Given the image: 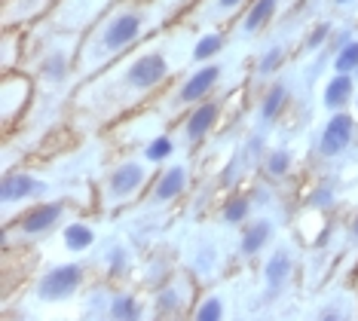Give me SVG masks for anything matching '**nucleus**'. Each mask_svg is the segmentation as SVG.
I'll return each mask as SVG.
<instances>
[{"label": "nucleus", "instance_id": "nucleus-23", "mask_svg": "<svg viewBox=\"0 0 358 321\" xmlns=\"http://www.w3.org/2000/svg\"><path fill=\"white\" fill-rule=\"evenodd\" d=\"M221 315H224V306H221V300H217V297L206 300V303L199 306V312H196V318H199V321H217Z\"/></svg>", "mask_w": 358, "mask_h": 321}, {"label": "nucleus", "instance_id": "nucleus-32", "mask_svg": "<svg viewBox=\"0 0 358 321\" xmlns=\"http://www.w3.org/2000/svg\"><path fill=\"white\" fill-rule=\"evenodd\" d=\"M352 236L358 238V214H355V224H352Z\"/></svg>", "mask_w": 358, "mask_h": 321}, {"label": "nucleus", "instance_id": "nucleus-29", "mask_svg": "<svg viewBox=\"0 0 358 321\" xmlns=\"http://www.w3.org/2000/svg\"><path fill=\"white\" fill-rule=\"evenodd\" d=\"M123 263H126L123 251H120V248H113V251H110V266H113V269H123Z\"/></svg>", "mask_w": 358, "mask_h": 321}, {"label": "nucleus", "instance_id": "nucleus-7", "mask_svg": "<svg viewBox=\"0 0 358 321\" xmlns=\"http://www.w3.org/2000/svg\"><path fill=\"white\" fill-rule=\"evenodd\" d=\"M217 77H221V68L217 64H208V68H202V71H196L190 80L184 83V89H181V101L184 104H190V101H199L206 92H211L215 89V83H217Z\"/></svg>", "mask_w": 358, "mask_h": 321}, {"label": "nucleus", "instance_id": "nucleus-33", "mask_svg": "<svg viewBox=\"0 0 358 321\" xmlns=\"http://www.w3.org/2000/svg\"><path fill=\"white\" fill-rule=\"evenodd\" d=\"M337 3H349V0H337Z\"/></svg>", "mask_w": 358, "mask_h": 321}, {"label": "nucleus", "instance_id": "nucleus-31", "mask_svg": "<svg viewBox=\"0 0 358 321\" xmlns=\"http://www.w3.org/2000/svg\"><path fill=\"white\" fill-rule=\"evenodd\" d=\"M322 318H343V312H340V309H324Z\"/></svg>", "mask_w": 358, "mask_h": 321}, {"label": "nucleus", "instance_id": "nucleus-30", "mask_svg": "<svg viewBox=\"0 0 358 321\" xmlns=\"http://www.w3.org/2000/svg\"><path fill=\"white\" fill-rule=\"evenodd\" d=\"M242 0H217V6H221V10H233V6H239Z\"/></svg>", "mask_w": 358, "mask_h": 321}, {"label": "nucleus", "instance_id": "nucleus-3", "mask_svg": "<svg viewBox=\"0 0 358 321\" xmlns=\"http://www.w3.org/2000/svg\"><path fill=\"white\" fill-rule=\"evenodd\" d=\"M166 73H169V64H166L162 55H144V59H138L132 68H129L126 80L135 89H153Z\"/></svg>", "mask_w": 358, "mask_h": 321}, {"label": "nucleus", "instance_id": "nucleus-20", "mask_svg": "<svg viewBox=\"0 0 358 321\" xmlns=\"http://www.w3.org/2000/svg\"><path fill=\"white\" fill-rule=\"evenodd\" d=\"M138 303L129 297V294H120V297H113L110 300V315L113 318H138Z\"/></svg>", "mask_w": 358, "mask_h": 321}, {"label": "nucleus", "instance_id": "nucleus-6", "mask_svg": "<svg viewBox=\"0 0 358 321\" xmlns=\"http://www.w3.org/2000/svg\"><path fill=\"white\" fill-rule=\"evenodd\" d=\"M43 190H46L43 180H37L31 175H10L3 180V187H0V199L3 202H22V199H28V196H37Z\"/></svg>", "mask_w": 358, "mask_h": 321}, {"label": "nucleus", "instance_id": "nucleus-19", "mask_svg": "<svg viewBox=\"0 0 358 321\" xmlns=\"http://www.w3.org/2000/svg\"><path fill=\"white\" fill-rule=\"evenodd\" d=\"M172 150H175L172 138L159 135V138H153V141L148 144V150H144V156H148V162H162L166 156H172Z\"/></svg>", "mask_w": 358, "mask_h": 321}, {"label": "nucleus", "instance_id": "nucleus-9", "mask_svg": "<svg viewBox=\"0 0 358 321\" xmlns=\"http://www.w3.org/2000/svg\"><path fill=\"white\" fill-rule=\"evenodd\" d=\"M215 120H217V104H202L190 113V120H187V126H184V135L190 138V141H199V138L215 126Z\"/></svg>", "mask_w": 358, "mask_h": 321}, {"label": "nucleus", "instance_id": "nucleus-1", "mask_svg": "<svg viewBox=\"0 0 358 321\" xmlns=\"http://www.w3.org/2000/svg\"><path fill=\"white\" fill-rule=\"evenodd\" d=\"M80 282H83V269L74 266V263H64V266H55L50 276H43L37 294L43 300H64L77 291Z\"/></svg>", "mask_w": 358, "mask_h": 321}, {"label": "nucleus", "instance_id": "nucleus-13", "mask_svg": "<svg viewBox=\"0 0 358 321\" xmlns=\"http://www.w3.org/2000/svg\"><path fill=\"white\" fill-rule=\"evenodd\" d=\"M349 95H352V80H349V73H340L328 83L324 89V107H331V110H337V107H343L349 101Z\"/></svg>", "mask_w": 358, "mask_h": 321}, {"label": "nucleus", "instance_id": "nucleus-25", "mask_svg": "<svg viewBox=\"0 0 358 321\" xmlns=\"http://www.w3.org/2000/svg\"><path fill=\"white\" fill-rule=\"evenodd\" d=\"M328 34H331V24H319V28L313 31V34H309V40H306V46L309 49H319L324 40H328Z\"/></svg>", "mask_w": 358, "mask_h": 321}, {"label": "nucleus", "instance_id": "nucleus-21", "mask_svg": "<svg viewBox=\"0 0 358 321\" xmlns=\"http://www.w3.org/2000/svg\"><path fill=\"white\" fill-rule=\"evenodd\" d=\"M248 217V199H230L224 208V220L227 224H239Z\"/></svg>", "mask_w": 358, "mask_h": 321}, {"label": "nucleus", "instance_id": "nucleus-15", "mask_svg": "<svg viewBox=\"0 0 358 321\" xmlns=\"http://www.w3.org/2000/svg\"><path fill=\"white\" fill-rule=\"evenodd\" d=\"M285 101H288V89H285V86H273L270 92H266L264 104H260V120H264V122H273V120L282 113Z\"/></svg>", "mask_w": 358, "mask_h": 321}, {"label": "nucleus", "instance_id": "nucleus-28", "mask_svg": "<svg viewBox=\"0 0 358 321\" xmlns=\"http://www.w3.org/2000/svg\"><path fill=\"white\" fill-rule=\"evenodd\" d=\"M62 71H64V59H62V55H52V62H50V68H46V73H50V77H62Z\"/></svg>", "mask_w": 358, "mask_h": 321}, {"label": "nucleus", "instance_id": "nucleus-14", "mask_svg": "<svg viewBox=\"0 0 358 321\" xmlns=\"http://www.w3.org/2000/svg\"><path fill=\"white\" fill-rule=\"evenodd\" d=\"M273 13H275V0H257L255 6L248 10V15H245V34H255V31H260L266 22L273 19Z\"/></svg>", "mask_w": 358, "mask_h": 321}, {"label": "nucleus", "instance_id": "nucleus-26", "mask_svg": "<svg viewBox=\"0 0 358 321\" xmlns=\"http://www.w3.org/2000/svg\"><path fill=\"white\" fill-rule=\"evenodd\" d=\"M334 199V190L331 187H319L313 196H309V205H328Z\"/></svg>", "mask_w": 358, "mask_h": 321}, {"label": "nucleus", "instance_id": "nucleus-4", "mask_svg": "<svg viewBox=\"0 0 358 321\" xmlns=\"http://www.w3.org/2000/svg\"><path fill=\"white\" fill-rule=\"evenodd\" d=\"M138 31H141V19H138L135 13L117 15V19L108 24V31H104V46H108L110 52H117V49L132 43V40L138 37Z\"/></svg>", "mask_w": 358, "mask_h": 321}, {"label": "nucleus", "instance_id": "nucleus-2", "mask_svg": "<svg viewBox=\"0 0 358 321\" xmlns=\"http://www.w3.org/2000/svg\"><path fill=\"white\" fill-rule=\"evenodd\" d=\"M352 117L349 113H334L331 122L324 126L322 131V153L324 156H337V153H343L349 141H352Z\"/></svg>", "mask_w": 358, "mask_h": 321}, {"label": "nucleus", "instance_id": "nucleus-17", "mask_svg": "<svg viewBox=\"0 0 358 321\" xmlns=\"http://www.w3.org/2000/svg\"><path fill=\"white\" fill-rule=\"evenodd\" d=\"M221 46H224V37L221 34H206L196 43V49H193V59L196 62H206V59H211V55H217L221 52Z\"/></svg>", "mask_w": 358, "mask_h": 321}, {"label": "nucleus", "instance_id": "nucleus-22", "mask_svg": "<svg viewBox=\"0 0 358 321\" xmlns=\"http://www.w3.org/2000/svg\"><path fill=\"white\" fill-rule=\"evenodd\" d=\"M288 166H291V153H285V150H275L270 159H266V171H270V175H285V171H288Z\"/></svg>", "mask_w": 358, "mask_h": 321}, {"label": "nucleus", "instance_id": "nucleus-24", "mask_svg": "<svg viewBox=\"0 0 358 321\" xmlns=\"http://www.w3.org/2000/svg\"><path fill=\"white\" fill-rule=\"evenodd\" d=\"M279 64H282V46H273L270 52H266L264 59H260L257 71H260V73H264V77H266V73H273L275 68H279Z\"/></svg>", "mask_w": 358, "mask_h": 321}, {"label": "nucleus", "instance_id": "nucleus-8", "mask_svg": "<svg viewBox=\"0 0 358 321\" xmlns=\"http://www.w3.org/2000/svg\"><path fill=\"white\" fill-rule=\"evenodd\" d=\"M59 217H62V205H59V202L40 205V208H34L25 220H22V229H25V233H31V236L46 233V229H52L55 224H59Z\"/></svg>", "mask_w": 358, "mask_h": 321}, {"label": "nucleus", "instance_id": "nucleus-16", "mask_svg": "<svg viewBox=\"0 0 358 321\" xmlns=\"http://www.w3.org/2000/svg\"><path fill=\"white\" fill-rule=\"evenodd\" d=\"M92 242H95V233L86 224H71L64 229V245H68L71 251H86Z\"/></svg>", "mask_w": 358, "mask_h": 321}, {"label": "nucleus", "instance_id": "nucleus-35", "mask_svg": "<svg viewBox=\"0 0 358 321\" xmlns=\"http://www.w3.org/2000/svg\"><path fill=\"white\" fill-rule=\"evenodd\" d=\"M355 73H358V68H355Z\"/></svg>", "mask_w": 358, "mask_h": 321}, {"label": "nucleus", "instance_id": "nucleus-10", "mask_svg": "<svg viewBox=\"0 0 358 321\" xmlns=\"http://www.w3.org/2000/svg\"><path fill=\"white\" fill-rule=\"evenodd\" d=\"M288 276H291V257H288V251H275L270 260H266V266H264V278H266V285H270V294H275L279 287L288 282Z\"/></svg>", "mask_w": 358, "mask_h": 321}, {"label": "nucleus", "instance_id": "nucleus-27", "mask_svg": "<svg viewBox=\"0 0 358 321\" xmlns=\"http://www.w3.org/2000/svg\"><path fill=\"white\" fill-rule=\"evenodd\" d=\"M178 306V291H162L159 294V309H175Z\"/></svg>", "mask_w": 358, "mask_h": 321}, {"label": "nucleus", "instance_id": "nucleus-5", "mask_svg": "<svg viewBox=\"0 0 358 321\" xmlns=\"http://www.w3.org/2000/svg\"><path fill=\"white\" fill-rule=\"evenodd\" d=\"M141 184H144V166H138V162H126V166H120L110 175V184L108 187H110L113 199H126V196L135 193Z\"/></svg>", "mask_w": 358, "mask_h": 321}, {"label": "nucleus", "instance_id": "nucleus-12", "mask_svg": "<svg viewBox=\"0 0 358 321\" xmlns=\"http://www.w3.org/2000/svg\"><path fill=\"white\" fill-rule=\"evenodd\" d=\"M270 236H273V224H270V220H257V224H251V227L245 229L239 251H242V254H257L266 242H270Z\"/></svg>", "mask_w": 358, "mask_h": 321}, {"label": "nucleus", "instance_id": "nucleus-11", "mask_svg": "<svg viewBox=\"0 0 358 321\" xmlns=\"http://www.w3.org/2000/svg\"><path fill=\"white\" fill-rule=\"evenodd\" d=\"M184 184H187V171H184L181 166L169 169L166 175L159 178V184H157V193H153V199H157V202H172V199H178V196H181Z\"/></svg>", "mask_w": 358, "mask_h": 321}, {"label": "nucleus", "instance_id": "nucleus-34", "mask_svg": "<svg viewBox=\"0 0 358 321\" xmlns=\"http://www.w3.org/2000/svg\"><path fill=\"white\" fill-rule=\"evenodd\" d=\"M355 104H358V98H355Z\"/></svg>", "mask_w": 358, "mask_h": 321}, {"label": "nucleus", "instance_id": "nucleus-18", "mask_svg": "<svg viewBox=\"0 0 358 321\" xmlns=\"http://www.w3.org/2000/svg\"><path fill=\"white\" fill-rule=\"evenodd\" d=\"M334 68H337L340 73H349L358 68V40H352V43H346L343 49L337 52V59H334Z\"/></svg>", "mask_w": 358, "mask_h": 321}]
</instances>
